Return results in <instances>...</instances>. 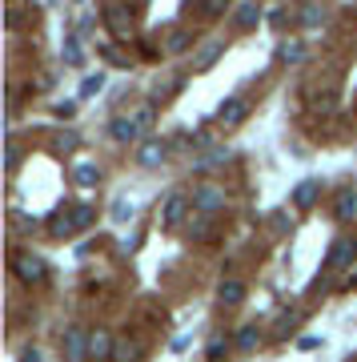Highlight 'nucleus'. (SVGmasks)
Returning a JSON list of instances; mask_svg holds the SVG:
<instances>
[{"mask_svg": "<svg viewBox=\"0 0 357 362\" xmlns=\"http://www.w3.org/2000/svg\"><path fill=\"white\" fill-rule=\"evenodd\" d=\"M89 326H64L61 334V354L64 362H89Z\"/></svg>", "mask_w": 357, "mask_h": 362, "instance_id": "1", "label": "nucleus"}, {"mask_svg": "<svg viewBox=\"0 0 357 362\" xmlns=\"http://www.w3.org/2000/svg\"><path fill=\"white\" fill-rule=\"evenodd\" d=\"M225 202H229V197H225V189H221V185H197V189H193V209H197L201 218L221 214V209H225Z\"/></svg>", "mask_w": 357, "mask_h": 362, "instance_id": "2", "label": "nucleus"}, {"mask_svg": "<svg viewBox=\"0 0 357 362\" xmlns=\"http://www.w3.org/2000/svg\"><path fill=\"white\" fill-rule=\"evenodd\" d=\"M101 21L109 25L116 40H128L133 37V13H128V4H104L101 8Z\"/></svg>", "mask_w": 357, "mask_h": 362, "instance_id": "3", "label": "nucleus"}, {"mask_svg": "<svg viewBox=\"0 0 357 362\" xmlns=\"http://www.w3.org/2000/svg\"><path fill=\"white\" fill-rule=\"evenodd\" d=\"M13 270H16V278H20L25 286H40L44 278H49V266H44L40 254H20V258L13 262Z\"/></svg>", "mask_w": 357, "mask_h": 362, "instance_id": "4", "label": "nucleus"}, {"mask_svg": "<svg viewBox=\"0 0 357 362\" xmlns=\"http://www.w3.org/2000/svg\"><path fill=\"white\" fill-rule=\"evenodd\" d=\"M245 117H249V101H245V97H229V101H221V109H217V125L237 129Z\"/></svg>", "mask_w": 357, "mask_h": 362, "instance_id": "5", "label": "nucleus"}, {"mask_svg": "<svg viewBox=\"0 0 357 362\" xmlns=\"http://www.w3.org/2000/svg\"><path fill=\"white\" fill-rule=\"evenodd\" d=\"M189 206H193V197L169 194L165 197V209H161V226H181V221H189Z\"/></svg>", "mask_w": 357, "mask_h": 362, "instance_id": "6", "label": "nucleus"}, {"mask_svg": "<svg viewBox=\"0 0 357 362\" xmlns=\"http://www.w3.org/2000/svg\"><path fill=\"white\" fill-rule=\"evenodd\" d=\"M353 258H357V242L353 238H337L329 246V254H325V266H329V270H345Z\"/></svg>", "mask_w": 357, "mask_h": 362, "instance_id": "7", "label": "nucleus"}, {"mask_svg": "<svg viewBox=\"0 0 357 362\" xmlns=\"http://www.w3.org/2000/svg\"><path fill=\"white\" fill-rule=\"evenodd\" d=\"M165 153H169V145L161 141V137H145V141H140V149H137V161L145 169H157L161 161H165Z\"/></svg>", "mask_w": 357, "mask_h": 362, "instance_id": "8", "label": "nucleus"}, {"mask_svg": "<svg viewBox=\"0 0 357 362\" xmlns=\"http://www.w3.org/2000/svg\"><path fill=\"white\" fill-rule=\"evenodd\" d=\"M113 346H116V338L104 326H97L89 334V358H113Z\"/></svg>", "mask_w": 357, "mask_h": 362, "instance_id": "9", "label": "nucleus"}, {"mask_svg": "<svg viewBox=\"0 0 357 362\" xmlns=\"http://www.w3.org/2000/svg\"><path fill=\"white\" fill-rule=\"evenodd\" d=\"M109 137H113V141H137L140 137V129H137V121H133V113L128 117H113V121H109Z\"/></svg>", "mask_w": 357, "mask_h": 362, "instance_id": "10", "label": "nucleus"}, {"mask_svg": "<svg viewBox=\"0 0 357 362\" xmlns=\"http://www.w3.org/2000/svg\"><path fill=\"white\" fill-rule=\"evenodd\" d=\"M261 4H253V0H245V4H237V8H233V25L237 28H257L261 25Z\"/></svg>", "mask_w": 357, "mask_h": 362, "instance_id": "11", "label": "nucleus"}, {"mask_svg": "<svg viewBox=\"0 0 357 362\" xmlns=\"http://www.w3.org/2000/svg\"><path fill=\"white\" fill-rule=\"evenodd\" d=\"M333 214L337 221H357V189H341L333 197Z\"/></svg>", "mask_w": 357, "mask_h": 362, "instance_id": "12", "label": "nucleus"}, {"mask_svg": "<svg viewBox=\"0 0 357 362\" xmlns=\"http://www.w3.org/2000/svg\"><path fill=\"white\" fill-rule=\"evenodd\" d=\"M277 61H281V65H301V61H305V45H301L297 37L281 40V45H277Z\"/></svg>", "mask_w": 357, "mask_h": 362, "instance_id": "13", "label": "nucleus"}, {"mask_svg": "<svg viewBox=\"0 0 357 362\" xmlns=\"http://www.w3.org/2000/svg\"><path fill=\"white\" fill-rule=\"evenodd\" d=\"M317 194H321V181H317V177H305V181L294 189V206H297V209H309L313 202H317Z\"/></svg>", "mask_w": 357, "mask_h": 362, "instance_id": "14", "label": "nucleus"}, {"mask_svg": "<svg viewBox=\"0 0 357 362\" xmlns=\"http://www.w3.org/2000/svg\"><path fill=\"white\" fill-rule=\"evenodd\" d=\"M221 52H225V40H209V45H205V49L197 52V57H193V69H197V73L213 69V65H217V57H221Z\"/></svg>", "mask_w": 357, "mask_h": 362, "instance_id": "15", "label": "nucleus"}, {"mask_svg": "<svg viewBox=\"0 0 357 362\" xmlns=\"http://www.w3.org/2000/svg\"><path fill=\"white\" fill-rule=\"evenodd\" d=\"M233 346H237V350H257V346H261V326H257V322L237 326V334H233Z\"/></svg>", "mask_w": 357, "mask_h": 362, "instance_id": "16", "label": "nucleus"}, {"mask_svg": "<svg viewBox=\"0 0 357 362\" xmlns=\"http://www.w3.org/2000/svg\"><path fill=\"white\" fill-rule=\"evenodd\" d=\"M217 294H221V306H229V310H233V306H241V302H245V282L229 278V282H221Z\"/></svg>", "mask_w": 357, "mask_h": 362, "instance_id": "17", "label": "nucleus"}, {"mask_svg": "<svg viewBox=\"0 0 357 362\" xmlns=\"http://www.w3.org/2000/svg\"><path fill=\"white\" fill-rule=\"evenodd\" d=\"M64 214H68V221H73V230H77V233L89 230L92 221H97V209H92V206H68Z\"/></svg>", "mask_w": 357, "mask_h": 362, "instance_id": "18", "label": "nucleus"}, {"mask_svg": "<svg viewBox=\"0 0 357 362\" xmlns=\"http://www.w3.org/2000/svg\"><path fill=\"white\" fill-rule=\"evenodd\" d=\"M73 181H77V185H85V189H92V185L101 181V165H92V161H80V165H73Z\"/></svg>", "mask_w": 357, "mask_h": 362, "instance_id": "19", "label": "nucleus"}, {"mask_svg": "<svg viewBox=\"0 0 357 362\" xmlns=\"http://www.w3.org/2000/svg\"><path fill=\"white\" fill-rule=\"evenodd\" d=\"M229 346H233V338L213 334V338H209V346H205V358H209V362H221L225 354H229Z\"/></svg>", "mask_w": 357, "mask_h": 362, "instance_id": "20", "label": "nucleus"}, {"mask_svg": "<svg viewBox=\"0 0 357 362\" xmlns=\"http://www.w3.org/2000/svg\"><path fill=\"white\" fill-rule=\"evenodd\" d=\"M109 362H140V346H137V342H125V338H121V342L113 346V358H109Z\"/></svg>", "mask_w": 357, "mask_h": 362, "instance_id": "21", "label": "nucleus"}, {"mask_svg": "<svg viewBox=\"0 0 357 362\" xmlns=\"http://www.w3.org/2000/svg\"><path fill=\"white\" fill-rule=\"evenodd\" d=\"M329 21V8L325 4H305L301 8V25H325Z\"/></svg>", "mask_w": 357, "mask_h": 362, "instance_id": "22", "label": "nucleus"}, {"mask_svg": "<svg viewBox=\"0 0 357 362\" xmlns=\"http://www.w3.org/2000/svg\"><path fill=\"white\" fill-rule=\"evenodd\" d=\"M297 322H301V310L281 314V318H277V330H273V334H277V338H289V334L297 330Z\"/></svg>", "mask_w": 357, "mask_h": 362, "instance_id": "23", "label": "nucleus"}, {"mask_svg": "<svg viewBox=\"0 0 357 362\" xmlns=\"http://www.w3.org/2000/svg\"><path fill=\"white\" fill-rule=\"evenodd\" d=\"M221 161H229V149L225 145H217V149H209V153L197 161V169H213V165H221Z\"/></svg>", "mask_w": 357, "mask_h": 362, "instance_id": "24", "label": "nucleus"}, {"mask_svg": "<svg viewBox=\"0 0 357 362\" xmlns=\"http://www.w3.org/2000/svg\"><path fill=\"white\" fill-rule=\"evenodd\" d=\"M269 226H273V233H289L294 230V218H289L285 209H273V214H269Z\"/></svg>", "mask_w": 357, "mask_h": 362, "instance_id": "25", "label": "nucleus"}, {"mask_svg": "<svg viewBox=\"0 0 357 362\" xmlns=\"http://www.w3.org/2000/svg\"><path fill=\"white\" fill-rule=\"evenodd\" d=\"M104 89V73H89V77L80 81V97H92V93Z\"/></svg>", "mask_w": 357, "mask_h": 362, "instance_id": "26", "label": "nucleus"}, {"mask_svg": "<svg viewBox=\"0 0 357 362\" xmlns=\"http://www.w3.org/2000/svg\"><path fill=\"white\" fill-rule=\"evenodd\" d=\"M52 233H56V238H73V221H68V214H61V218H52Z\"/></svg>", "mask_w": 357, "mask_h": 362, "instance_id": "27", "label": "nucleus"}, {"mask_svg": "<svg viewBox=\"0 0 357 362\" xmlns=\"http://www.w3.org/2000/svg\"><path fill=\"white\" fill-rule=\"evenodd\" d=\"M133 121H137V129L145 133V129H149V125H153V105H140L137 113H133Z\"/></svg>", "mask_w": 357, "mask_h": 362, "instance_id": "28", "label": "nucleus"}, {"mask_svg": "<svg viewBox=\"0 0 357 362\" xmlns=\"http://www.w3.org/2000/svg\"><path fill=\"white\" fill-rule=\"evenodd\" d=\"M64 61H68V65H80V45H77V37H64Z\"/></svg>", "mask_w": 357, "mask_h": 362, "instance_id": "29", "label": "nucleus"}, {"mask_svg": "<svg viewBox=\"0 0 357 362\" xmlns=\"http://www.w3.org/2000/svg\"><path fill=\"white\" fill-rule=\"evenodd\" d=\"M201 13L205 16H225V13H229V4H225V0H205Z\"/></svg>", "mask_w": 357, "mask_h": 362, "instance_id": "30", "label": "nucleus"}, {"mask_svg": "<svg viewBox=\"0 0 357 362\" xmlns=\"http://www.w3.org/2000/svg\"><path fill=\"white\" fill-rule=\"evenodd\" d=\"M181 49H189V33H173V37H169V52H181Z\"/></svg>", "mask_w": 357, "mask_h": 362, "instance_id": "31", "label": "nucleus"}, {"mask_svg": "<svg viewBox=\"0 0 357 362\" xmlns=\"http://www.w3.org/2000/svg\"><path fill=\"white\" fill-rule=\"evenodd\" d=\"M113 218L116 221H128V218H133V206H128V202H113Z\"/></svg>", "mask_w": 357, "mask_h": 362, "instance_id": "32", "label": "nucleus"}, {"mask_svg": "<svg viewBox=\"0 0 357 362\" xmlns=\"http://www.w3.org/2000/svg\"><path fill=\"white\" fill-rule=\"evenodd\" d=\"M189 233H197V238H205V233H209V218H197V221L189 218Z\"/></svg>", "mask_w": 357, "mask_h": 362, "instance_id": "33", "label": "nucleus"}, {"mask_svg": "<svg viewBox=\"0 0 357 362\" xmlns=\"http://www.w3.org/2000/svg\"><path fill=\"white\" fill-rule=\"evenodd\" d=\"M77 113V101H61L56 105V117H73Z\"/></svg>", "mask_w": 357, "mask_h": 362, "instance_id": "34", "label": "nucleus"}, {"mask_svg": "<svg viewBox=\"0 0 357 362\" xmlns=\"http://www.w3.org/2000/svg\"><path fill=\"white\" fill-rule=\"evenodd\" d=\"M20 362H40V350L37 346H25V350H20Z\"/></svg>", "mask_w": 357, "mask_h": 362, "instance_id": "35", "label": "nucleus"}, {"mask_svg": "<svg viewBox=\"0 0 357 362\" xmlns=\"http://www.w3.org/2000/svg\"><path fill=\"white\" fill-rule=\"evenodd\" d=\"M16 161H20V149H16V145H8V173L16 169Z\"/></svg>", "mask_w": 357, "mask_h": 362, "instance_id": "36", "label": "nucleus"}, {"mask_svg": "<svg viewBox=\"0 0 357 362\" xmlns=\"http://www.w3.org/2000/svg\"><path fill=\"white\" fill-rule=\"evenodd\" d=\"M317 346H321V338H313V334L301 338V350H317Z\"/></svg>", "mask_w": 357, "mask_h": 362, "instance_id": "37", "label": "nucleus"}]
</instances>
